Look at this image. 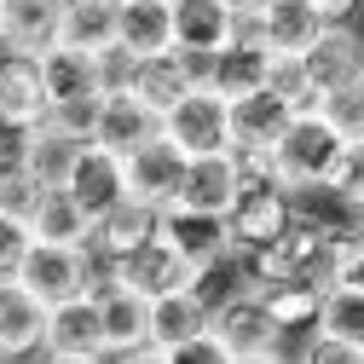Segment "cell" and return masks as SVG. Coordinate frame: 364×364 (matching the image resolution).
<instances>
[{
	"label": "cell",
	"instance_id": "31",
	"mask_svg": "<svg viewBox=\"0 0 364 364\" xmlns=\"http://www.w3.org/2000/svg\"><path fill=\"white\" fill-rule=\"evenodd\" d=\"M266 295V306H272V318L284 324V336H306V330H318V312H324V284H306V278H289V284H266L260 289Z\"/></svg>",
	"mask_w": 364,
	"mask_h": 364
},
{
	"label": "cell",
	"instance_id": "2",
	"mask_svg": "<svg viewBox=\"0 0 364 364\" xmlns=\"http://www.w3.org/2000/svg\"><path fill=\"white\" fill-rule=\"evenodd\" d=\"M341 151H347V139L324 122V110H306V116L289 122V133L278 139V151H272V179L289 186L295 197L301 191H330Z\"/></svg>",
	"mask_w": 364,
	"mask_h": 364
},
{
	"label": "cell",
	"instance_id": "3",
	"mask_svg": "<svg viewBox=\"0 0 364 364\" xmlns=\"http://www.w3.org/2000/svg\"><path fill=\"white\" fill-rule=\"evenodd\" d=\"M12 278L29 295H41L47 306H64V301H81V295L99 289L105 260L93 249H81V243H35L29 237V249H23V260H18Z\"/></svg>",
	"mask_w": 364,
	"mask_h": 364
},
{
	"label": "cell",
	"instance_id": "9",
	"mask_svg": "<svg viewBox=\"0 0 364 364\" xmlns=\"http://www.w3.org/2000/svg\"><path fill=\"white\" fill-rule=\"evenodd\" d=\"M47 318L53 306L29 295L18 278H0V364H23L47 353Z\"/></svg>",
	"mask_w": 364,
	"mask_h": 364
},
{
	"label": "cell",
	"instance_id": "16",
	"mask_svg": "<svg viewBox=\"0 0 364 364\" xmlns=\"http://www.w3.org/2000/svg\"><path fill=\"white\" fill-rule=\"evenodd\" d=\"M243 23H249V35L260 41L266 53H284V58H301L312 41L324 35V18H318L312 0H272V6H260Z\"/></svg>",
	"mask_w": 364,
	"mask_h": 364
},
{
	"label": "cell",
	"instance_id": "19",
	"mask_svg": "<svg viewBox=\"0 0 364 364\" xmlns=\"http://www.w3.org/2000/svg\"><path fill=\"white\" fill-rule=\"evenodd\" d=\"M266 75H272V53L249 35V23L237 29V41H232L225 53H214V58L203 64V81L214 87V93H225V99H249V93H260Z\"/></svg>",
	"mask_w": 364,
	"mask_h": 364
},
{
	"label": "cell",
	"instance_id": "29",
	"mask_svg": "<svg viewBox=\"0 0 364 364\" xmlns=\"http://www.w3.org/2000/svg\"><path fill=\"white\" fill-rule=\"evenodd\" d=\"M29 237L35 243H81V249H93V220L81 214V203L64 186H53L41 197V208L29 214Z\"/></svg>",
	"mask_w": 364,
	"mask_h": 364
},
{
	"label": "cell",
	"instance_id": "42",
	"mask_svg": "<svg viewBox=\"0 0 364 364\" xmlns=\"http://www.w3.org/2000/svg\"><path fill=\"white\" fill-rule=\"evenodd\" d=\"M312 6H318V18H324V29H341V23L358 18L364 0H312Z\"/></svg>",
	"mask_w": 364,
	"mask_h": 364
},
{
	"label": "cell",
	"instance_id": "17",
	"mask_svg": "<svg viewBox=\"0 0 364 364\" xmlns=\"http://www.w3.org/2000/svg\"><path fill=\"white\" fill-rule=\"evenodd\" d=\"M162 133V116L133 93V87H116V93H105L99 99V122H93V145H105V151H116V156H127L133 145H145V139H156Z\"/></svg>",
	"mask_w": 364,
	"mask_h": 364
},
{
	"label": "cell",
	"instance_id": "37",
	"mask_svg": "<svg viewBox=\"0 0 364 364\" xmlns=\"http://www.w3.org/2000/svg\"><path fill=\"white\" fill-rule=\"evenodd\" d=\"M295 364H364V347L336 341V336H324V330H306V347L295 353Z\"/></svg>",
	"mask_w": 364,
	"mask_h": 364
},
{
	"label": "cell",
	"instance_id": "27",
	"mask_svg": "<svg viewBox=\"0 0 364 364\" xmlns=\"http://www.w3.org/2000/svg\"><path fill=\"white\" fill-rule=\"evenodd\" d=\"M208 324H214V301L203 295V284L151 301V347H179V341L203 336Z\"/></svg>",
	"mask_w": 364,
	"mask_h": 364
},
{
	"label": "cell",
	"instance_id": "13",
	"mask_svg": "<svg viewBox=\"0 0 364 364\" xmlns=\"http://www.w3.org/2000/svg\"><path fill=\"white\" fill-rule=\"evenodd\" d=\"M47 110H53V93H47V75H41V58L0 47V116L12 127H41Z\"/></svg>",
	"mask_w": 364,
	"mask_h": 364
},
{
	"label": "cell",
	"instance_id": "39",
	"mask_svg": "<svg viewBox=\"0 0 364 364\" xmlns=\"http://www.w3.org/2000/svg\"><path fill=\"white\" fill-rule=\"evenodd\" d=\"M336 284L364 289V220H353L341 232V260H336Z\"/></svg>",
	"mask_w": 364,
	"mask_h": 364
},
{
	"label": "cell",
	"instance_id": "34",
	"mask_svg": "<svg viewBox=\"0 0 364 364\" xmlns=\"http://www.w3.org/2000/svg\"><path fill=\"white\" fill-rule=\"evenodd\" d=\"M318 110H324V122L341 133L347 145H358V139H364V75L347 81V87H336V93H324Z\"/></svg>",
	"mask_w": 364,
	"mask_h": 364
},
{
	"label": "cell",
	"instance_id": "10",
	"mask_svg": "<svg viewBox=\"0 0 364 364\" xmlns=\"http://www.w3.org/2000/svg\"><path fill=\"white\" fill-rule=\"evenodd\" d=\"M127 197H139V203H156V208H168V203H179V179H186V151H179L168 133H156V139H145V145H133L127 156Z\"/></svg>",
	"mask_w": 364,
	"mask_h": 364
},
{
	"label": "cell",
	"instance_id": "25",
	"mask_svg": "<svg viewBox=\"0 0 364 364\" xmlns=\"http://www.w3.org/2000/svg\"><path fill=\"white\" fill-rule=\"evenodd\" d=\"M116 47H127L133 58L173 53V0H122Z\"/></svg>",
	"mask_w": 364,
	"mask_h": 364
},
{
	"label": "cell",
	"instance_id": "40",
	"mask_svg": "<svg viewBox=\"0 0 364 364\" xmlns=\"http://www.w3.org/2000/svg\"><path fill=\"white\" fill-rule=\"evenodd\" d=\"M29 133L35 127L0 122V173H29Z\"/></svg>",
	"mask_w": 364,
	"mask_h": 364
},
{
	"label": "cell",
	"instance_id": "1",
	"mask_svg": "<svg viewBox=\"0 0 364 364\" xmlns=\"http://www.w3.org/2000/svg\"><path fill=\"white\" fill-rule=\"evenodd\" d=\"M353 225V220H347ZM347 225H330V220H306L295 214V225L284 237H272L260 249L243 255V272H249V289H266V284H289V278H306V284H336V260H341V232Z\"/></svg>",
	"mask_w": 364,
	"mask_h": 364
},
{
	"label": "cell",
	"instance_id": "46",
	"mask_svg": "<svg viewBox=\"0 0 364 364\" xmlns=\"http://www.w3.org/2000/svg\"><path fill=\"white\" fill-rule=\"evenodd\" d=\"M232 6H237V12H243V18H255V12H260V6H272V0H232Z\"/></svg>",
	"mask_w": 364,
	"mask_h": 364
},
{
	"label": "cell",
	"instance_id": "22",
	"mask_svg": "<svg viewBox=\"0 0 364 364\" xmlns=\"http://www.w3.org/2000/svg\"><path fill=\"white\" fill-rule=\"evenodd\" d=\"M301 64H306V75H312L318 93H336V87H347V81L364 75V35H358L353 23L324 29V35L301 53Z\"/></svg>",
	"mask_w": 364,
	"mask_h": 364
},
{
	"label": "cell",
	"instance_id": "12",
	"mask_svg": "<svg viewBox=\"0 0 364 364\" xmlns=\"http://www.w3.org/2000/svg\"><path fill=\"white\" fill-rule=\"evenodd\" d=\"M295 110L278 99V93H249V99H232V151L243 162H272V151H278V139L289 133Z\"/></svg>",
	"mask_w": 364,
	"mask_h": 364
},
{
	"label": "cell",
	"instance_id": "35",
	"mask_svg": "<svg viewBox=\"0 0 364 364\" xmlns=\"http://www.w3.org/2000/svg\"><path fill=\"white\" fill-rule=\"evenodd\" d=\"M324 197H330V203H341L353 220H364V139L341 151L336 179H330V191H324Z\"/></svg>",
	"mask_w": 364,
	"mask_h": 364
},
{
	"label": "cell",
	"instance_id": "7",
	"mask_svg": "<svg viewBox=\"0 0 364 364\" xmlns=\"http://www.w3.org/2000/svg\"><path fill=\"white\" fill-rule=\"evenodd\" d=\"M237 29H243V12L232 0H173V53H191L197 64L225 53Z\"/></svg>",
	"mask_w": 364,
	"mask_h": 364
},
{
	"label": "cell",
	"instance_id": "26",
	"mask_svg": "<svg viewBox=\"0 0 364 364\" xmlns=\"http://www.w3.org/2000/svg\"><path fill=\"white\" fill-rule=\"evenodd\" d=\"M122 29V0H64V23H58V47L75 53H110Z\"/></svg>",
	"mask_w": 364,
	"mask_h": 364
},
{
	"label": "cell",
	"instance_id": "20",
	"mask_svg": "<svg viewBox=\"0 0 364 364\" xmlns=\"http://www.w3.org/2000/svg\"><path fill=\"white\" fill-rule=\"evenodd\" d=\"M156 232H162V208L156 203H139V197H122L105 220H93V255L105 266L110 260H127L133 249H145Z\"/></svg>",
	"mask_w": 364,
	"mask_h": 364
},
{
	"label": "cell",
	"instance_id": "44",
	"mask_svg": "<svg viewBox=\"0 0 364 364\" xmlns=\"http://www.w3.org/2000/svg\"><path fill=\"white\" fill-rule=\"evenodd\" d=\"M232 364H295V358H284V347H272V353H237Z\"/></svg>",
	"mask_w": 364,
	"mask_h": 364
},
{
	"label": "cell",
	"instance_id": "28",
	"mask_svg": "<svg viewBox=\"0 0 364 364\" xmlns=\"http://www.w3.org/2000/svg\"><path fill=\"white\" fill-rule=\"evenodd\" d=\"M41 75H47V93H53V105H70V99H99V93H105L99 53L53 47V53H41Z\"/></svg>",
	"mask_w": 364,
	"mask_h": 364
},
{
	"label": "cell",
	"instance_id": "6",
	"mask_svg": "<svg viewBox=\"0 0 364 364\" xmlns=\"http://www.w3.org/2000/svg\"><path fill=\"white\" fill-rule=\"evenodd\" d=\"M105 278H116V284H127V289H139V295H151V301L208 284L203 272H197L186 255H179L173 243H162V237H151L145 249H133L127 260H110V266H105Z\"/></svg>",
	"mask_w": 364,
	"mask_h": 364
},
{
	"label": "cell",
	"instance_id": "11",
	"mask_svg": "<svg viewBox=\"0 0 364 364\" xmlns=\"http://www.w3.org/2000/svg\"><path fill=\"white\" fill-rule=\"evenodd\" d=\"M156 237L173 243L179 255L203 272V278H208L220 260L237 255V249H232V232H225V214H197V208H179V203L162 208V232H156Z\"/></svg>",
	"mask_w": 364,
	"mask_h": 364
},
{
	"label": "cell",
	"instance_id": "8",
	"mask_svg": "<svg viewBox=\"0 0 364 364\" xmlns=\"http://www.w3.org/2000/svg\"><path fill=\"white\" fill-rule=\"evenodd\" d=\"M220 341H225V353H272L284 341V324L272 318V306H266V295L260 289H237V295H225V301H214V324H208Z\"/></svg>",
	"mask_w": 364,
	"mask_h": 364
},
{
	"label": "cell",
	"instance_id": "23",
	"mask_svg": "<svg viewBox=\"0 0 364 364\" xmlns=\"http://www.w3.org/2000/svg\"><path fill=\"white\" fill-rule=\"evenodd\" d=\"M197 81H203V64L191 53H156V58H139V70H133V93H139L156 116H168Z\"/></svg>",
	"mask_w": 364,
	"mask_h": 364
},
{
	"label": "cell",
	"instance_id": "33",
	"mask_svg": "<svg viewBox=\"0 0 364 364\" xmlns=\"http://www.w3.org/2000/svg\"><path fill=\"white\" fill-rule=\"evenodd\" d=\"M266 93H278L295 116H306V110H318L324 105V93L312 87V75H306V64L301 58H284V53H272V75H266Z\"/></svg>",
	"mask_w": 364,
	"mask_h": 364
},
{
	"label": "cell",
	"instance_id": "30",
	"mask_svg": "<svg viewBox=\"0 0 364 364\" xmlns=\"http://www.w3.org/2000/svg\"><path fill=\"white\" fill-rule=\"evenodd\" d=\"M87 145H93V139H75V133H58V127L41 122V127L29 133V173L41 179V186H64Z\"/></svg>",
	"mask_w": 364,
	"mask_h": 364
},
{
	"label": "cell",
	"instance_id": "24",
	"mask_svg": "<svg viewBox=\"0 0 364 364\" xmlns=\"http://www.w3.org/2000/svg\"><path fill=\"white\" fill-rule=\"evenodd\" d=\"M47 353L110 358V353H105V318H99V301H93V295L53 306V318H47Z\"/></svg>",
	"mask_w": 364,
	"mask_h": 364
},
{
	"label": "cell",
	"instance_id": "45",
	"mask_svg": "<svg viewBox=\"0 0 364 364\" xmlns=\"http://www.w3.org/2000/svg\"><path fill=\"white\" fill-rule=\"evenodd\" d=\"M41 364H110V358H75V353H41Z\"/></svg>",
	"mask_w": 364,
	"mask_h": 364
},
{
	"label": "cell",
	"instance_id": "32",
	"mask_svg": "<svg viewBox=\"0 0 364 364\" xmlns=\"http://www.w3.org/2000/svg\"><path fill=\"white\" fill-rule=\"evenodd\" d=\"M318 330L336 336V341L364 347V289H353V284H330V289H324V312H318Z\"/></svg>",
	"mask_w": 364,
	"mask_h": 364
},
{
	"label": "cell",
	"instance_id": "38",
	"mask_svg": "<svg viewBox=\"0 0 364 364\" xmlns=\"http://www.w3.org/2000/svg\"><path fill=\"white\" fill-rule=\"evenodd\" d=\"M162 353H168V364H232V353H225V341H220L214 330L179 341V347H162Z\"/></svg>",
	"mask_w": 364,
	"mask_h": 364
},
{
	"label": "cell",
	"instance_id": "4",
	"mask_svg": "<svg viewBox=\"0 0 364 364\" xmlns=\"http://www.w3.org/2000/svg\"><path fill=\"white\" fill-rule=\"evenodd\" d=\"M295 225V191L278 186L272 173H249L243 168V186L232 197V208H225V232H232V249L249 255L272 237H284Z\"/></svg>",
	"mask_w": 364,
	"mask_h": 364
},
{
	"label": "cell",
	"instance_id": "43",
	"mask_svg": "<svg viewBox=\"0 0 364 364\" xmlns=\"http://www.w3.org/2000/svg\"><path fill=\"white\" fill-rule=\"evenodd\" d=\"M110 364H168V353H162V347H139V353H122V358H110Z\"/></svg>",
	"mask_w": 364,
	"mask_h": 364
},
{
	"label": "cell",
	"instance_id": "15",
	"mask_svg": "<svg viewBox=\"0 0 364 364\" xmlns=\"http://www.w3.org/2000/svg\"><path fill=\"white\" fill-rule=\"evenodd\" d=\"M64 191L81 203L87 220H105V214L127 197V162H122L116 151H105V145H87L81 162L70 168V179H64Z\"/></svg>",
	"mask_w": 364,
	"mask_h": 364
},
{
	"label": "cell",
	"instance_id": "47",
	"mask_svg": "<svg viewBox=\"0 0 364 364\" xmlns=\"http://www.w3.org/2000/svg\"><path fill=\"white\" fill-rule=\"evenodd\" d=\"M0 122H6V116H0Z\"/></svg>",
	"mask_w": 364,
	"mask_h": 364
},
{
	"label": "cell",
	"instance_id": "18",
	"mask_svg": "<svg viewBox=\"0 0 364 364\" xmlns=\"http://www.w3.org/2000/svg\"><path fill=\"white\" fill-rule=\"evenodd\" d=\"M243 186V156L237 151H214V156H191L186 179H179V208L197 214H225Z\"/></svg>",
	"mask_w": 364,
	"mask_h": 364
},
{
	"label": "cell",
	"instance_id": "41",
	"mask_svg": "<svg viewBox=\"0 0 364 364\" xmlns=\"http://www.w3.org/2000/svg\"><path fill=\"white\" fill-rule=\"evenodd\" d=\"M23 249H29V225L12 220V214H0V278H12V272H18Z\"/></svg>",
	"mask_w": 364,
	"mask_h": 364
},
{
	"label": "cell",
	"instance_id": "21",
	"mask_svg": "<svg viewBox=\"0 0 364 364\" xmlns=\"http://www.w3.org/2000/svg\"><path fill=\"white\" fill-rule=\"evenodd\" d=\"M64 23V0H0V47L12 53H53Z\"/></svg>",
	"mask_w": 364,
	"mask_h": 364
},
{
	"label": "cell",
	"instance_id": "14",
	"mask_svg": "<svg viewBox=\"0 0 364 364\" xmlns=\"http://www.w3.org/2000/svg\"><path fill=\"white\" fill-rule=\"evenodd\" d=\"M93 301H99V318H105V353H110V358L151 347V295L127 289V284H116V278H99Z\"/></svg>",
	"mask_w": 364,
	"mask_h": 364
},
{
	"label": "cell",
	"instance_id": "36",
	"mask_svg": "<svg viewBox=\"0 0 364 364\" xmlns=\"http://www.w3.org/2000/svg\"><path fill=\"white\" fill-rule=\"evenodd\" d=\"M53 186H41L35 173H0V214H12L29 225V214L41 208V197H47Z\"/></svg>",
	"mask_w": 364,
	"mask_h": 364
},
{
	"label": "cell",
	"instance_id": "5",
	"mask_svg": "<svg viewBox=\"0 0 364 364\" xmlns=\"http://www.w3.org/2000/svg\"><path fill=\"white\" fill-rule=\"evenodd\" d=\"M162 133L186 151V156H214V151H232V99L214 93L208 81H197L186 99H179L162 116Z\"/></svg>",
	"mask_w": 364,
	"mask_h": 364
}]
</instances>
